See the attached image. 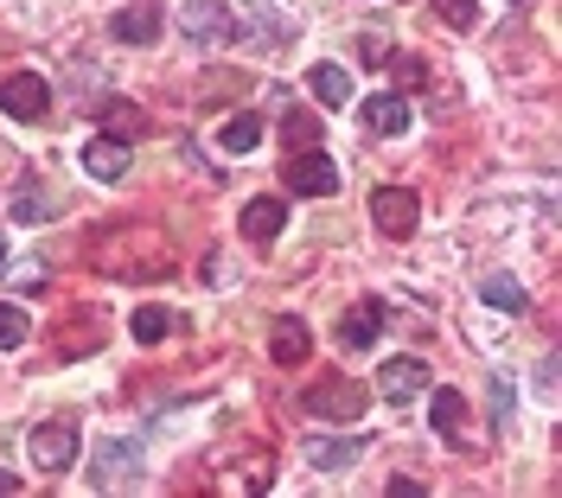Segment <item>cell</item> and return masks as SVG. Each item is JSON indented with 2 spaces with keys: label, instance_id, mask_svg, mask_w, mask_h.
<instances>
[{
  "label": "cell",
  "instance_id": "obj_31",
  "mask_svg": "<svg viewBox=\"0 0 562 498\" xmlns=\"http://www.w3.org/2000/svg\"><path fill=\"white\" fill-rule=\"evenodd\" d=\"M0 269H7V237H0Z\"/></svg>",
  "mask_w": 562,
  "mask_h": 498
},
{
  "label": "cell",
  "instance_id": "obj_18",
  "mask_svg": "<svg viewBox=\"0 0 562 498\" xmlns=\"http://www.w3.org/2000/svg\"><path fill=\"white\" fill-rule=\"evenodd\" d=\"M428 409H435V434H441V441H460V434H467V396L460 391H435Z\"/></svg>",
  "mask_w": 562,
  "mask_h": 498
},
{
  "label": "cell",
  "instance_id": "obj_3",
  "mask_svg": "<svg viewBox=\"0 0 562 498\" xmlns=\"http://www.w3.org/2000/svg\"><path fill=\"white\" fill-rule=\"evenodd\" d=\"M281 179H288V192H301V199H333V192H339V167H333L319 147L288 154V160H281Z\"/></svg>",
  "mask_w": 562,
  "mask_h": 498
},
{
  "label": "cell",
  "instance_id": "obj_1",
  "mask_svg": "<svg viewBox=\"0 0 562 498\" xmlns=\"http://www.w3.org/2000/svg\"><path fill=\"white\" fill-rule=\"evenodd\" d=\"M90 256H97V269L115 275V282H167V275H173V244H167L154 224L97 230V237H90Z\"/></svg>",
  "mask_w": 562,
  "mask_h": 498
},
{
  "label": "cell",
  "instance_id": "obj_7",
  "mask_svg": "<svg viewBox=\"0 0 562 498\" xmlns=\"http://www.w3.org/2000/svg\"><path fill=\"white\" fill-rule=\"evenodd\" d=\"M0 109H7L13 122H38V115L52 109V83L38 71H7L0 77Z\"/></svg>",
  "mask_w": 562,
  "mask_h": 498
},
{
  "label": "cell",
  "instance_id": "obj_12",
  "mask_svg": "<svg viewBox=\"0 0 562 498\" xmlns=\"http://www.w3.org/2000/svg\"><path fill=\"white\" fill-rule=\"evenodd\" d=\"M378 332H384V301H358V307H346V320H339V346H346V352H364Z\"/></svg>",
  "mask_w": 562,
  "mask_h": 498
},
{
  "label": "cell",
  "instance_id": "obj_6",
  "mask_svg": "<svg viewBox=\"0 0 562 498\" xmlns=\"http://www.w3.org/2000/svg\"><path fill=\"white\" fill-rule=\"evenodd\" d=\"M26 454H33V466H45V473H65V466H77V422H38L33 434H26Z\"/></svg>",
  "mask_w": 562,
  "mask_h": 498
},
{
  "label": "cell",
  "instance_id": "obj_11",
  "mask_svg": "<svg viewBox=\"0 0 562 498\" xmlns=\"http://www.w3.org/2000/svg\"><path fill=\"white\" fill-rule=\"evenodd\" d=\"M103 346V320H97V307H83V314H70V326L52 332V352L58 358H83Z\"/></svg>",
  "mask_w": 562,
  "mask_h": 498
},
{
  "label": "cell",
  "instance_id": "obj_15",
  "mask_svg": "<svg viewBox=\"0 0 562 498\" xmlns=\"http://www.w3.org/2000/svg\"><path fill=\"white\" fill-rule=\"evenodd\" d=\"M83 173H90V179H122V173H128V142L97 135V142L83 147Z\"/></svg>",
  "mask_w": 562,
  "mask_h": 498
},
{
  "label": "cell",
  "instance_id": "obj_13",
  "mask_svg": "<svg viewBox=\"0 0 562 498\" xmlns=\"http://www.w3.org/2000/svg\"><path fill=\"white\" fill-rule=\"evenodd\" d=\"M364 128L371 135H409V97H396V90L364 97Z\"/></svg>",
  "mask_w": 562,
  "mask_h": 498
},
{
  "label": "cell",
  "instance_id": "obj_21",
  "mask_svg": "<svg viewBox=\"0 0 562 498\" xmlns=\"http://www.w3.org/2000/svg\"><path fill=\"white\" fill-rule=\"evenodd\" d=\"M217 142H224V154H249V147L262 142V115H231L217 128Z\"/></svg>",
  "mask_w": 562,
  "mask_h": 498
},
{
  "label": "cell",
  "instance_id": "obj_4",
  "mask_svg": "<svg viewBox=\"0 0 562 498\" xmlns=\"http://www.w3.org/2000/svg\"><path fill=\"white\" fill-rule=\"evenodd\" d=\"M301 409L319 416V422H358V416H364V391H358L351 377H319L314 391L301 396Z\"/></svg>",
  "mask_w": 562,
  "mask_h": 498
},
{
  "label": "cell",
  "instance_id": "obj_17",
  "mask_svg": "<svg viewBox=\"0 0 562 498\" xmlns=\"http://www.w3.org/2000/svg\"><path fill=\"white\" fill-rule=\"evenodd\" d=\"M97 115H103V128L115 122V142H135V135H147V115H140V103H128V97H103V103H97Z\"/></svg>",
  "mask_w": 562,
  "mask_h": 498
},
{
  "label": "cell",
  "instance_id": "obj_16",
  "mask_svg": "<svg viewBox=\"0 0 562 498\" xmlns=\"http://www.w3.org/2000/svg\"><path fill=\"white\" fill-rule=\"evenodd\" d=\"M109 38H122V45H147V38H160V7H122V13L109 20Z\"/></svg>",
  "mask_w": 562,
  "mask_h": 498
},
{
  "label": "cell",
  "instance_id": "obj_10",
  "mask_svg": "<svg viewBox=\"0 0 562 498\" xmlns=\"http://www.w3.org/2000/svg\"><path fill=\"white\" fill-rule=\"evenodd\" d=\"M269 358L276 364H307L314 358V332H307L301 314H276V326H269Z\"/></svg>",
  "mask_w": 562,
  "mask_h": 498
},
{
  "label": "cell",
  "instance_id": "obj_19",
  "mask_svg": "<svg viewBox=\"0 0 562 498\" xmlns=\"http://www.w3.org/2000/svg\"><path fill=\"white\" fill-rule=\"evenodd\" d=\"M269 479H276V466L262 454V461H244V473H217L211 486H217V493H269Z\"/></svg>",
  "mask_w": 562,
  "mask_h": 498
},
{
  "label": "cell",
  "instance_id": "obj_2",
  "mask_svg": "<svg viewBox=\"0 0 562 498\" xmlns=\"http://www.w3.org/2000/svg\"><path fill=\"white\" fill-rule=\"evenodd\" d=\"M179 33H186L192 52H224V45L237 38V20H231L224 0H186V7H179Z\"/></svg>",
  "mask_w": 562,
  "mask_h": 498
},
{
  "label": "cell",
  "instance_id": "obj_27",
  "mask_svg": "<svg viewBox=\"0 0 562 498\" xmlns=\"http://www.w3.org/2000/svg\"><path fill=\"white\" fill-rule=\"evenodd\" d=\"M480 294H486L492 307H505V314H525V307H530V294L512 282V275H486V287H480Z\"/></svg>",
  "mask_w": 562,
  "mask_h": 498
},
{
  "label": "cell",
  "instance_id": "obj_29",
  "mask_svg": "<svg viewBox=\"0 0 562 498\" xmlns=\"http://www.w3.org/2000/svg\"><path fill=\"white\" fill-rule=\"evenodd\" d=\"M301 147H319V122L307 115V109L288 115V154H301Z\"/></svg>",
  "mask_w": 562,
  "mask_h": 498
},
{
  "label": "cell",
  "instance_id": "obj_22",
  "mask_svg": "<svg viewBox=\"0 0 562 498\" xmlns=\"http://www.w3.org/2000/svg\"><path fill=\"white\" fill-rule=\"evenodd\" d=\"M314 97L326 109H346L351 103V77L339 71V65H314Z\"/></svg>",
  "mask_w": 562,
  "mask_h": 498
},
{
  "label": "cell",
  "instance_id": "obj_30",
  "mask_svg": "<svg viewBox=\"0 0 562 498\" xmlns=\"http://www.w3.org/2000/svg\"><path fill=\"white\" fill-rule=\"evenodd\" d=\"M0 493H20V479H13V473H7V466H0Z\"/></svg>",
  "mask_w": 562,
  "mask_h": 498
},
{
  "label": "cell",
  "instance_id": "obj_28",
  "mask_svg": "<svg viewBox=\"0 0 562 498\" xmlns=\"http://www.w3.org/2000/svg\"><path fill=\"white\" fill-rule=\"evenodd\" d=\"M435 13H441L454 33H473V26H480V0H435Z\"/></svg>",
  "mask_w": 562,
  "mask_h": 498
},
{
  "label": "cell",
  "instance_id": "obj_20",
  "mask_svg": "<svg viewBox=\"0 0 562 498\" xmlns=\"http://www.w3.org/2000/svg\"><path fill=\"white\" fill-rule=\"evenodd\" d=\"M358 454H364L358 441H314V448H307V461H314L319 473H346V466H358Z\"/></svg>",
  "mask_w": 562,
  "mask_h": 498
},
{
  "label": "cell",
  "instance_id": "obj_9",
  "mask_svg": "<svg viewBox=\"0 0 562 498\" xmlns=\"http://www.w3.org/2000/svg\"><path fill=\"white\" fill-rule=\"evenodd\" d=\"M135 479H140V441H103L97 466H90V486L109 493V486H135Z\"/></svg>",
  "mask_w": 562,
  "mask_h": 498
},
{
  "label": "cell",
  "instance_id": "obj_25",
  "mask_svg": "<svg viewBox=\"0 0 562 498\" xmlns=\"http://www.w3.org/2000/svg\"><path fill=\"white\" fill-rule=\"evenodd\" d=\"M7 212L20 217V224H45V217H52V199H45V192H38L33 179H26V185H20V192L7 199Z\"/></svg>",
  "mask_w": 562,
  "mask_h": 498
},
{
  "label": "cell",
  "instance_id": "obj_26",
  "mask_svg": "<svg viewBox=\"0 0 562 498\" xmlns=\"http://www.w3.org/2000/svg\"><path fill=\"white\" fill-rule=\"evenodd\" d=\"M384 65L396 71V97H409V90H422V83H428V65H422L416 52H390Z\"/></svg>",
  "mask_w": 562,
  "mask_h": 498
},
{
  "label": "cell",
  "instance_id": "obj_14",
  "mask_svg": "<svg viewBox=\"0 0 562 498\" xmlns=\"http://www.w3.org/2000/svg\"><path fill=\"white\" fill-rule=\"evenodd\" d=\"M237 224H244V237H249V244H276V237H281V224H288V205H281V199H249Z\"/></svg>",
  "mask_w": 562,
  "mask_h": 498
},
{
  "label": "cell",
  "instance_id": "obj_5",
  "mask_svg": "<svg viewBox=\"0 0 562 498\" xmlns=\"http://www.w3.org/2000/svg\"><path fill=\"white\" fill-rule=\"evenodd\" d=\"M371 224L384 230V237H416V224H422V205H416V192L409 185H378L371 192Z\"/></svg>",
  "mask_w": 562,
  "mask_h": 498
},
{
  "label": "cell",
  "instance_id": "obj_23",
  "mask_svg": "<svg viewBox=\"0 0 562 498\" xmlns=\"http://www.w3.org/2000/svg\"><path fill=\"white\" fill-rule=\"evenodd\" d=\"M33 339V320H26V307L20 301H0V352H20Z\"/></svg>",
  "mask_w": 562,
  "mask_h": 498
},
{
  "label": "cell",
  "instance_id": "obj_8",
  "mask_svg": "<svg viewBox=\"0 0 562 498\" xmlns=\"http://www.w3.org/2000/svg\"><path fill=\"white\" fill-rule=\"evenodd\" d=\"M428 384H435V371H428L416 352L384 358V364H378V396H384V403H416Z\"/></svg>",
  "mask_w": 562,
  "mask_h": 498
},
{
  "label": "cell",
  "instance_id": "obj_24",
  "mask_svg": "<svg viewBox=\"0 0 562 498\" xmlns=\"http://www.w3.org/2000/svg\"><path fill=\"white\" fill-rule=\"evenodd\" d=\"M179 332V314H167V307H140L135 314V339L140 346H160V339H173Z\"/></svg>",
  "mask_w": 562,
  "mask_h": 498
}]
</instances>
